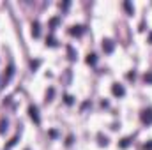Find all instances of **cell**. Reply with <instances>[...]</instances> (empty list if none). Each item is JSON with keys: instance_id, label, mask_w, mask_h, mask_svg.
Returning <instances> with one entry per match:
<instances>
[{"instance_id": "9a60e30c", "label": "cell", "mask_w": 152, "mask_h": 150, "mask_svg": "<svg viewBox=\"0 0 152 150\" xmlns=\"http://www.w3.org/2000/svg\"><path fill=\"white\" fill-rule=\"evenodd\" d=\"M64 99H66V104H73V97L71 95H66Z\"/></svg>"}, {"instance_id": "5b68a950", "label": "cell", "mask_w": 152, "mask_h": 150, "mask_svg": "<svg viewBox=\"0 0 152 150\" xmlns=\"http://www.w3.org/2000/svg\"><path fill=\"white\" fill-rule=\"evenodd\" d=\"M103 50H104L106 53H112V51H113V42H112L110 39H104V41H103Z\"/></svg>"}, {"instance_id": "9c48e42d", "label": "cell", "mask_w": 152, "mask_h": 150, "mask_svg": "<svg viewBox=\"0 0 152 150\" xmlns=\"http://www.w3.org/2000/svg\"><path fill=\"white\" fill-rule=\"evenodd\" d=\"M67 53H69V58H71V60H75L76 58V53H75V50H73L71 46H67Z\"/></svg>"}, {"instance_id": "e0dca14e", "label": "cell", "mask_w": 152, "mask_h": 150, "mask_svg": "<svg viewBox=\"0 0 152 150\" xmlns=\"http://www.w3.org/2000/svg\"><path fill=\"white\" fill-rule=\"evenodd\" d=\"M143 149H145V150H152V141H149V143H147Z\"/></svg>"}, {"instance_id": "ffe728a7", "label": "cell", "mask_w": 152, "mask_h": 150, "mask_svg": "<svg viewBox=\"0 0 152 150\" xmlns=\"http://www.w3.org/2000/svg\"><path fill=\"white\" fill-rule=\"evenodd\" d=\"M151 41H152V34H151Z\"/></svg>"}, {"instance_id": "277c9868", "label": "cell", "mask_w": 152, "mask_h": 150, "mask_svg": "<svg viewBox=\"0 0 152 150\" xmlns=\"http://www.w3.org/2000/svg\"><path fill=\"white\" fill-rule=\"evenodd\" d=\"M69 34H71V36H81V34H83V27H81V25H73V27L69 28Z\"/></svg>"}, {"instance_id": "d6986e66", "label": "cell", "mask_w": 152, "mask_h": 150, "mask_svg": "<svg viewBox=\"0 0 152 150\" xmlns=\"http://www.w3.org/2000/svg\"><path fill=\"white\" fill-rule=\"evenodd\" d=\"M37 66H39V60H36V62H32V69H36Z\"/></svg>"}, {"instance_id": "3957f363", "label": "cell", "mask_w": 152, "mask_h": 150, "mask_svg": "<svg viewBox=\"0 0 152 150\" xmlns=\"http://www.w3.org/2000/svg\"><path fill=\"white\" fill-rule=\"evenodd\" d=\"M112 92H113V95H117V97H122V95L126 94V90H124V87H122L120 83H113Z\"/></svg>"}, {"instance_id": "8fae6325", "label": "cell", "mask_w": 152, "mask_h": 150, "mask_svg": "<svg viewBox=\"0 0 152 150\" xmlns=\"http://www.w3.org/2000/svg\"><path fill=\"white\" fill-rule=\"evenodd\" d=\"M129 141H131V140H129V138H124V140H122V141H120V147H122V149H126V147H127V145H129Z\"/></svg>"}, {"instance_id": "7c38bea8", "label": "cell", "mask_w": 152, "mask_h": 150, "mask_svg": "<svg viewBox=\"0 0 152 150\" xmlns=\"http://www.w3.org/2000/svg\"><path fill=\"white\" fill-rule=\"evenodd\" d=\"M143 79H145V83H152V73H147L143 76Z\"/></svg>"}, {"instance_id": "ac0fdd59", "label": "cell", "mask_w": 152, "mask_h": 150, "mask_svg": "<svg viewBox=\"0 0 152 150\" xmlns=\"http://www.w3.org/2000/svg\"><path fill=\"white\" fill-rule=\"evenodd\" d=\"M51 97H53V88H50V92H48V101H50Z\"/></svg>"}, {"instance_id": "8992f818", "label": "cell", "mask_w": 152, "mask_h": 150, "mask_svg": "<svg viewBox=\"0 0 152 150\" xmlns=\"http://www.w3.org/2000/svg\"><path fill=\"white\" fill-rule=\"evenodd\" d=\"M39 34H41V32H39V21H34V23H32V36H34V37H39Z\"/></svg>"}, {"instance_id": "7a4b0ae2", "label": "cell", "mask_w": 152, "mask_h": 150, "mask_svg": "<svg viewBox=\"0 0 152 150\" xmlns=\"http://www.w3.org/2000/svg\"><path fill=\"white\" fill-rule=\"evenodd\" d=\"M28 115H30V118H32L36 124H39V122H41V118H39V110H37V106L30 104V106H28Z\"/></svg>"}, {"instance_id": "ba28073f", "label": "cell", "mask_w": 152, "mask_h": 150, "mask_svg": "<svg viewBox=\"0 0 152 150\" xmlns=\"http://www.w3.org/2000/svg\"><path fill=\"white\" fill-rule=\"evenodd\" d=\"M124 7H126V11L129 12V14H133V11H134V7L129 4V2H124Z\"/></svg>"}, {"instance_id": "6da1fadb", "label": "cell", "mask_w": 152, "mask_h": 150, "mask_svg": "<svg viewBox=\"0 0 152 150\" xmlns=\"http://www.w3.org/2000/svg\"><path fill=\"white\" fill-rule=\"evenodd\" d=\"M140 117H142V122H143V124L151 125V124H152V108H147V110H143Z\"/></svg>"}, {"instance_id": "30bf717a", "label": "cell", "mask_w": 152, "mask_h": 150, "mask_svg": "<svg viewBox=\"0 0 152 150\" xmlns=\"http://www.w3.org/2000/svg\"><path fill=\"white\" fill-rule=\"evenodd\" d=\"M7 129V120H0V133H5Z\"/></svg>"}, {"instance_id": "5bb4252c", "label": "cell", "mask_w": 152, "mask_h": 150, "mask_svg": "<svg viewBox=\"0 0 152 150\" xmlns=\"http://www.w3.org/2000/svg\"><path fill=\"white\" fill-rule=\"evenodd\" d=\"M16 141H18V136H14V138H12V140L9 141V145H7V149H11V147H12V145H14Z\"/></svg>"}, {"instance_id": "2e32d148", "label": "cell", "mask_w": 152, "mask_h": 150, "mask_svg": "<svg viewBox=\"0 0 152 150\" xmlns=\"http://www.w3.org/2000/svg\"><path fill=\"white\" fill-rule=\"evenodd\" d=\"M57 23H58V18H53V20H51V23H50V25H51V27H55V25H57Z\"/></svg>"}, {"instance_id": "4fadbf2b", "label": "cell", "mask_w": 152, "mask_h": 150, "mask_svg": "<svg viewBox=\"0 0 152 150\" xmlns=\"http://www.w3.org/2000/svg\"><path fill=\"white\" fill-rule=\"evenodd\" d=\"M46 44H48V46H55L57 42H55V39L53 37H50V39H46Z\"/></svg>"}, {"instance_id": "52a82bcc", "label": "cell", "mask_w": 152, "mask_h": 150, "mask_svg": "<svg viewBox=\"0 0 152 150\" xmlns=\"http://www.w3.org/2000/svg\"><path fill=\"white\" fill-rule=\"evenodd\" d=\"M96 62H97V57H96L94 53H90V55L87 57V64H88V66H96Z\"/></svg>"}]
</instances>
